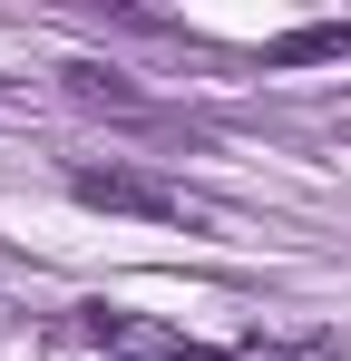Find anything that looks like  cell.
Returning <instances> with one entry per match:
<instances>
[{
  "label": "cell",
  "instance_id": "obj_1",
  "mask_svg": "<svg viewBox=\"0 0 351 361\" xmlns=\"http://www.w3.org/2000/svg\"><path fill=\"white\" fill-rule=\"evenodd\" d=\"M78 195L88 205H108V215H147V225H195L205 205L185 195V185H166V176H147V166H78Z\"/></svg>",
  "mask_w": 351,
  "mask_h": 361
},
{
  "label": "cell",
  "instance_id": "obj_2",
  "mask_svg": "<svg viewBox=\"0 0 351 361\" xmlns=\"http://www.w3.org/2000/svg\"><path fill=\"white\" fill-rule=\"evenodd\" d=\"M68 332H78V342H98V352H127V361H185L176 332L137 322V312H108V302H78V312H68Z\"/></svg>",
  "mask_w": 351,
  "mask_h": 361
},
{
  "label": "cell",
  "instance_id": "obj_3",
  "mask_svg": "<svg viewBox=\"0 0 351 361\" xmlns=\"http://www.w3.org/2000/svg\"><path fill=\"white\" fill-rule=\"evenodd\" d=\"M58 78H68V98H78V108H117V118H137V88H117L108 68H58Z\"/></svg>",
  "mask_w": 351,
  "mask_h": 361
},
{
  "label": "cell",
  "instance_id": "obj_4",
  "mask_svg": "<svg viewBox=\"0 0 351 361\" xmlns=\"http://www.w3.org/2000/svg\"><path fill=\"white\" fill-rule=\"evenodd\" d=\"M244 361H342V342L332 332H292V342H264V352H244Z\"/></svg>",
  "mask_w": 351,
  "mask_h": 361
},
{
  "label": "cell",
  "instance_id": "obj_5",
  "mask_svg": "<svg viewBox=\"0 0 351 361\" xmlns=\"http://www.w3.org/2000/svg\"><path fill=\"white\" fill-rule=\"evenodd\" d=\"M185 361H225V352H205V342H185Z\"/></svg>",
  "mask_w": 351,
  "mask_h": 361
}]
</instances>
